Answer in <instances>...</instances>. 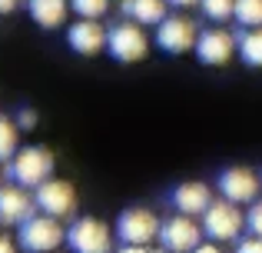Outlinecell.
I'll return each instance as SVG.
<instances>
[{
    "label": "cell",
    "instance_id": "1",
    "mask_svg": "<svg viewBox=\"0 0 262 253\" xmlns=\"http://www.w3.org/2000/svg\"><path fill=\"white\" fill-rule=\"evenodd\" d=\"M160 217L153 210H143V207H133V210H123L120 220H116V237L123 240L126 250H143L146 243L160 240Z\"/></svg>",
    "mask_w": 262,
    "mask_h": 253
},
{
    "label": "cell",
    "instance_id": "2",
    "mask_svg": "<svg viewBox=\"0 0 262 253\" xmlns=\"http://www.w3.org/2000/svg\"><path fill=\"white\" fill-rule=\"evenodd\" d=\"M7 173H10L13 183L37 190L40 183L50 180V173H53V153L47 147H24V150H17V153H13Z\"/></svg>",
    "mask_w": 262,
    "mask_h": 253
},
{
    "label": "cell",
    "instance_id": "3",
    "mask_svg": "<svg viewBox=\"0 0 262 253\" xmlns=\"http://www.w3.org/2000/svg\"><path fill=\"white\" fill-rule=\"evenodd\" d=\"M17 240H20V247L30 250V253H47V250H57L60 243L67 240V230L60 227V220L50 217V213H43V217L30 213L17 227Z\"/></svg>",
    "mask_w": 262,
    "mask_h": 253
},
{
    "label": "cell",
    "instance_id": "4",
    "mask_svg": "<svg viewBox=\"0 0 262 253\" xmlns=\"http://www.w3.org/2000/svg\"><path fill=\"white\" fill-rule=\"evenodd\" d=\"M106 50H110V57L120 60V64H136V60H143L146 50H149V40H146V33H143V24H136V20L116 24L113 30L106 33Z\"/></svg>",
    "mask_w": 262,
    "mask_h": 253
},
{
    "label": "cell",
    "instance_id": "5",
    "mask_svg": "<svg viewBox=\"0 0 262 253\" xmlns=\"http://www.w3.org/2000/svg\"><path fill=\"white\" fill-rule=\"evenodd\" d=\"M203 233L212 240H239V233H243L239 203L226 200V197L219 203H209V210L203 213Z\"/></svg>",
    "mask_w": 262,
    "mask_h": 253
},
{
    "label": "cell",
    "instance_id": "6",
    "mask_svg": "<svg viewBox=\"0 0 262 253\" xmlns=\"http://www.w3.org/2000/svg\"><path fill=\"white\" fill-rule=\"evenodd\" d=\"M33 200L43 213L57 217V220H67V217L77 213V193L67 180H43L33 193Z\"/></svg>",
    "mask_w": 262,
    "mask_h": 253
},
{
    "label": "cell",
    "instance_id": "7",
    "mask_svg": "<svg viewBox=\"0 0 262 253\" xmlns=\"http://www.w3.org/2000/svg\"><path fill=\"white\" fill-rule=\"evenodd\" d=\"M67 247L77 253H103L110 250V230L106 223L93 220V217H80L67 230Z\"/></svg>",
    "mask_w": 262,
    "mask_h": 253
},
{
    "label": "cell",
    "instance_id": "8",
    "mask_svg": "<svg viewBox=\"0 0 262 253\" xmlns=\"http://www.w3.org/2000/svg\"><path fill=\"white\" fill-rule=\"evenodd\" d=\"M236 50H239V40L232 37L229 30H206V33H199V40H196V57H199V64H206V67L229 64V60L236 57Z\"/></svg>",
    "mask_w": 262,
    "mask_h": 253
},
{
    "label": "cell",
    "instance_id": "9",
    "mask_svg": "<svg viewBox=\"0 0 262 253\" xmlns=\"http://www.w3.org/2000/svg\"><path fill=\"white\" fill-rule=\"evenodd\" d=\"M219 193L226 197V200H232V203H256V197H259V190H262V183H259V177L252 173V170H243V167H229V170H223L219 173Z\"/></svg>",
    "mask_w": 262,
    "mask_h": 253
},
{
    "label": "cell",
    "instance_id": "10",
    "mask_svg": "<svg viewBox=\"0 0 262 253\" xmlns=\"http://www.w3.org/2000/svg\"><path fill=\"white\" fill-rule=\"evenodd\" d=\"M196 40H199L196 24L186 17H166L160 24V33H156V44L166 53H186L189 47H196Z\"/></svg>",
    "mask_w": 262,
    "mask_h": 253
},
{
    "label": "cell",
    "instance_id": "11",
    "mask_svg": "<svg viewBox=\"0 0 262 253\" xmlns=\"http://www.w3.org/2000/svg\"><path fill=\"white\" fill-rule=\"evenodd\" d=\"M160 243L166 250H196L199 247V227L192 223V217H186V213H179L173 217V220H166L163 223V230H160Z\"/></svg>",
    "mask_w": 262,
    "mask_h": 253
},
{
    "label": "cell",
    "instance_id": "12",
    "mask_svg": "<svg viewBox=\"0 0 262 253\" xmlns=\"http://www.w3.org/2000/svg\"><path fill=\"white\" fill-rule=\"evenodd\" d=\"M67 44H70L77 53H83V57H96V53L106 47V30H103L96 20L80 17L77 24L70 27V33H67Z\"/></svg>",
    "mask_w": 262,
    "mask_h": 253
},
{
    "label": "cell",
    "instance_id": "13",
    "mask_svg": "<svg viewBox=\"0 0 262 253\" xmlns=\"http://www.w3.org/2000/svg\"><path fill=\"white\" fill-rule=\"evenodd\" d=\"M173 207L179 210V213H186V217H203L206 210H209V203H212V193H209V187L206 183H179V187L173 190Z\"/></svg>",
    "mask_w": 262,
    "mask_h": 253
},
{
    "label": "cell",
    "instance_id": "14",
    "mask_svg": "<svg viewBox=\"0 0 262 253\" xmlns=\"http://www.w3.org/2000/svg\"><path fill=\"white\" fill-rule=\"evenodd\" d=\"M33 203L37 200H30L20 187H4L0 190V227H20L33 213Z\"/></svg>",
    "mask_w": 262,
    "mask_h": 253
},
{
    "label": "cell",
    "instance_id": "15",
    "mask_svg": "<svg viewBox=\"0 0 262 253\" xmlns=\"http://www.w3.org/2000/svg\"><path fill=\"white\" fill-rule=\"evenodd\" d=\"M166 4L169 0H123V13L143 27H160L166 20Z\"/></svg>",
    "mask_w": 262,
    "mask_h": 253
},
{
    "label": "cell",
    "instance_id": "16",
    "mask_svg": "<svg viewBox=\"0 0 262 253\" xmlns=\"http://www.w3.org/2000/svg\"><path fill=\"white\" fill-rule=\"evenodd\" d=\"M27 7H30V17L47 30L60 27L67 17V0H27Z\"/></svg>",
    "mask_w": 262,
    "mask_h": 253
},
{
    "label": "cell",
    "instance_id": "17",
    "mask_svg": "<svg viewBox=\"0 0 262 253\" xmlns=\"http://www.w3.org/2000/svg\"><path fill=\"white\" fill-rule=\"evenodd\" d=\"M239 57L249 67H262V27H249L239 33Z\"/></svg>",
    "mask_w": 262,
    "mask_h": 253
},
{
    "label": "cell",
    "instance_id": "18",
    "mask_svg": "<svg viewBox=\"0 0 262 253\" xmlns=\"http://www.w3.org/2000/svg\"><path fill=\"white\" fill-rule=\"evenodd\" d=\"M17 137H20V127L13 120L0 117V160H13L17 153Z\"/></svg>",
    "mask_w": 262,
    "mask_h": 253
},
{
    "label": "cell",
    "instance_id": "19",
    "mask_svg": "<svg viewBox=\"0 0 262 253\" xmlns=\"http://www.w3.org/2000/svg\"><path fill=\"white\" fill-rule=\"evenodd\" d=\"M236 20L243 27H262V0H236Z\"/></svg>",
    "mask_w": 262,
    "mask_h": 253
},
{
    "label": "cell",
    "instance_id": "20",
    "mask_svg": "<svg viewBox=\"0 0 262 253\" xmlns=\"http://www.w3.org/2000/svg\"><path fill=\"white\" fill-rule=\"evenodd\" d=\"M203 13L209 20H216V24H223V20L236 17V0H203Z\"/></svg>",
    "mask_w": 262,
    "mask_h": 253
},
{
    "label": "cell",
    "instance_id": "21",
    "mask_svg": "<svg viewBox=\"0 0 262 253\" xmlns=\"http://www.w3.org/2000/svg\"><path fill=\"white\" fill-rule=\"evenodd\" d=\"M70 7L80 13V17H90V20H100L106 13L110 0H70Z\"/></svg>",
    "mask_w": 262,
    "mask_h": 253
},
{
    "label": "cell",
    "instance_id": "22",
    "mask_svg": "<svg viewBox=\"0 0 262 253\" xmlns=\"http://www.w3.org/2000/svg\"><path fill=\"white\" fill-rule=\"evenodd\" d=\"M246 227H249L256 237H262V203H252V210L246 213Z\"/></svg>",
    "mask_w": 262,
    "mask_h": 253
},
{
    "label": "cell",
    "instance_id": "23",
    "mask_svg": "<svg viewBox=\"0 0 262 253\" xmlns=\"http://www.w3.org/2000/svg\"><path fill=\"white\" fill-rule=\"evenodd\" d=\"M17 127H20V130H33V127H37V113H33V110H20Z\"/></svg>",
    "mask_w": 262,
    "mask_h": 253
},
{
    "label": "cell",
    "instance_id": "24",
    "mask_svg": "<svg viewBox=\"0 0 262 253\" xmlns=\"http://www.w3.org/2000/svg\"><path fill=\"white\" fill-rule=\"evenodd\" d=\"M236 250H243V253H262V237H256V240H239Z\"/></svg>",
    "mask_w": 262,
    "mask_h": 253
},
{
    "label": "cell",
    "instance_id": "25",
    "mask_svg": "<svg viewBox=\"0 0 262 253\" xmlns=\"http://www.w3.org/2000/svg\"><path fill=\"white\" fill-rule=\"evenodd\" d=\"M17 4H20V0H0V13H10V10H17Z\"/></svg>",
    "mask_w": 262,
    "mask_h": 253
},
{
    "label": "cell",
    "instance_id": "26",
    "mask_svg": "<svg viewBox=\"0 0 262 253\" xmlns=\"http://www.w3.org/2000/svg\"><path fill=\"white\" fill-rule=\"evenodd\" d=\"M10 250H13V243L7 240V237H0V253H10Z\"/></svg>",
    "mask_w": 262,
    "mask_h": 253
},
{
    "label": "cell",
    "instance_id": "27",
    "mask_svg": "<svg viewBox=\"0 0 262 253\" xmlns=\"http://www.w3.org/2000/svg\"><path fill=\"white\" fill-rule=\"evenodd\" d=\"M169 4H176V7H192V4H203V0H169Z\"/></svg>",
    "mask_w": 262,
    "mask_h": 253
}]
</instances>
